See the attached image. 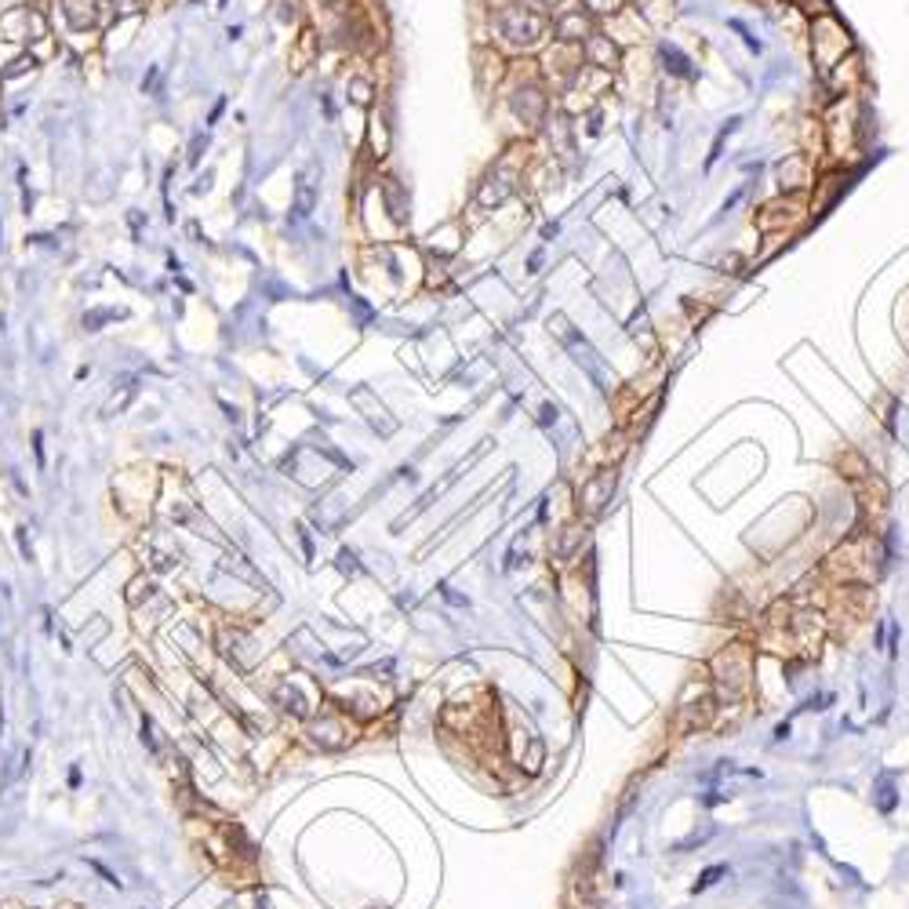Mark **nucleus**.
<instances>
[{"mask_svg": "<svg viewBox=\"0 0 909 909\" xmlns=\"http://www.w3.org/2000/svg\"><path fill=\"white\" fill-rule=\"evenodd\" d=\"M524 4H527V8H535L538 15H545V19H550V15H554V12L564 4V0H524Z\"/></svg>", "mask_w": 909, "mask_h": 909, "instance_id": "22", "label": "nucleus"}, {"mask_svg": "<svg viewBox=\"0 0 909 909\" xmlns=\"http://www.w3.org/2000/svg\"><path fill=\"white\" fill-rule=\"evenodd\" d=\"M633 12L644 19V26H659L673 15V0H648V4H633Z\"/></svg>", "mask_w": 909, "mask_h": 909, "instance_id": "17", "label": "nucleus"}, {"mask_svg": "<svg viewBox=\"0 0 909 909\" xmlns=\"http://www.w3.org/2000/svg\"><path fill=\"white\" fill-rule=\"evenodd\" d=\"M713 698L716 706H739L753 691V648L750 644H727L709 662Z\"/></svg>", "mask_w": 909, "mask_h": 909, "instance_id": "2", "label": "nucleus"}, {"mask_svg": "<svg viewBox=\"0 0 909 909\" xmlns=\"http://www.w3.org/2000/svg\"><path fill=\"white\" fill-rule=\"evenodd\" d=\"M273 698H277V706H281L284 713H292V716H306V713H310V702H306L292 684H281L277 691H273Z\"/></svg>", "mask_w": 909, "mask_h": 909, "instance_id": "16", "label": "nucleus"}, {"mask_svg": "<svg viewBox=\"0 0 909 909\" xmlns=\"http://www.w3.org/2000/svg\"><path fill=\"white\" fill-rule=\"evenodd\" d=\"M720 877H727V866H709V869H706V873L695 880V891H706V887H713Z\"/></svg>", "mask_w": 909, "mask_h": 909, "instance_id": "21", "label": "nucleus"}, {"mask_svg": "<svg viewBox=\"0 0 909 909\" xmlns=\"http://www.w3.org/2000/svg\"><path fill=\"white\" fill-rule=\"evenodd\" d=\"M506 103L513 110V117L527 128L542 124L550 117V95H545L542 84V69L535 62H517L509 69V87H506Z\"/></svg>", "mask_w": 909, "mask_h": 909, "instance_id": "3", "label": "nucleus"}, {"mask_svg": "<svg viewBox=\"0 0 909 909\" xmlns=\"http://www.w3.org/2000/svg\"><path fill=\"white\" fill-rule=\"evenodd\" d=\"M579 51H582V62L593 66V69H600V73H615L618 62H622V48H618L604 30H593V33L582 40Z\"/></svg>", "mask_w": 909, "mask_h": 909, "instance_id": "6", "label": "nucleus"}, {"mask_svg": "<svg viewBox=\"0 0 909 909\" xmlns=\"http://www.w3.org/2000/svg\"><path fill=\"white\" fill-rule=\"evenodd\" d=\"M618 48L622 44H636V40H644V33H648V26H644V19L641 15H636L629 4L618 12V15H611L608 19V30H604Z\"/></svg>", "mask_w": 909, "mask_h": 909, "instance_id": "10", "label": "nucleus"}, {"mask_svg": "<svg viewBox=\"0 0 909 909\" xmlns=\"http://www.w3.org/2000/svg\"><path fill=\"white\" fill-rule=\"evenodd\" d=\"M317 204V167H306L299 175V190H295V212L299 215H310Z\"/></svg>", "mask_w": 909, "mask_h": 909, "instance_id": "15", "label": "nucleus"}, {"mask_svg": "<svg viewBox=\"0 0 909 909\" xmlns=\"http://www.w3.org/2000/svg\"><path fill=\"white\" fill-rule=\"evenodd\" d=\"M310 735H313V742L317 746H324V750H335V746H346V727H342V720H331V716H324V720H317L313 727H310Z\"/></svg>", "mask_w": 909, "mask_h": 909, "instance_id": "14", "label": "nucleus"}, {"mask_svg": "<svg viewBox=\"0 0 909 909\" xmlns=\"http://www.w3.org/2000/svg\"><path fill=\"white\" fill-rule=\"evenodd\" d=\"M778 186L789 197H800L811 186V157L807 153H793V157H786L778 164Z\"/></svg>", "mask_w": 909, "mask_h": 909, "instance_id": "8", "label": "nucleus"}, {"mask_svg": "<svg viewBox=\"0 0 909 909\" xmlns=\"http://www.w3.org/2000/svg\"><path fill=\"white\" fill-rule=\"evenodd\" d=\"M579 4H582L593 19H611V15H618V12L626 8V0H579Z\"/></svg>", "mask_w": 909, "mask_h": 909, "instance_id": "19", "label": "nucleus"}, {"mask_svg": "<svg viewBox=\"0 0 909 909\" xmlns=\"http://www.w3.org/2000/svg\"><path fill=\"white\" fill-rule=\"evenodd\" d=\"M349 95H353V103H368V99H372V80L353 76V80H349Z\"/></svg>", "mask_w": 909, "mask_h": 909, "instance_id": "20", "label": "nucleus"}, {"mask_svg": "<svg viewBox=\"0 0 909 909\" xmlns=\"http://www.w3.org/2000/svg\"><path fill=\"white\" fill-rule=\"evenodd\" d=\"M851 55V37H848V30L826 12V15H818V22L811 26V58L818 62V69H823V76L841 62V58H848Z\"/></svg>", "mask_w": 909, "mask_h": 909, "instance_id": "5", "label": "nucleus"}, {"mask_svg": "<svg viewBox=\"0 0 909 909\" xmlns=\"http://www.w3.org/2000/svg\"><path fill=\"white\" fill-rule=\"evenodd\" d=\"M58 12L69 30L84 33V30H95L99 22V0H58Z\"/></svg>", "mask_w": 909, "mask_h": 909, "instance_id": "11", "label": "nucleus"}, {"mask_svg": "<svg viewBox=\"0 0 909 909\" xmlns=\"http://www.w3.org/2000/svg\"><path fill=\"white\" fill-rule=\"evenodd\" d=\"M826 572L837 582H851V586H869L880 575V550L869 535H855L848 538L841 550L826 561Z\"/></svg>", "mask_w": 909, "mask_h": 909, "instance_id": "4", "label": "nucleus"}, {"mask_svg": "<svg viewBox=\"0 0 909 909\" xmlns=\"http://www.w3.org/2000/svg\"><path fill=\"white\" fill-rule=\"evenodd\" d=\"M800 212H804L800 197H786V201H771V204H764V212L757 215V222H760V230H782V226L796 222V219H800Z\"/></svg>", "mask_w": 909, "mask_h": 909, "instance_id": "12", "label": "nucleus"}, {"mask_svg": "<svg viewBox=\"0 0 909 909\" xmlns=\"http://www.w3.org/2000/svg\"><path fill=\"white\" fill-rule=\"evenodd\" d=\"M379 194H382V208L390 212V219H393L397 226H408L411 212H408V194H404L400 182H397V178H382V182H379Z\"/></svg>", "mask_w": 909, "mask_h": 909, "instance_id": "13", "label": "nucleus"}, {"mask_svg": "<svg viewBox=\"0 0 909 909\" xmlns=\"http://www.w3.org/2000/svg\"><path fill=\"white\" fill-rule=\"evenodd\" d=\"M586 542V527H579V524H568L564 531H561V542H557V554L561 557H575V550Z\"/></svg>", "mask_w": 909, "mask_h": 909, "instance_id": "18", "label": "nucleus"}, {"mask_svg": "<svg viewBox=\"0 0 909 909\" xmlns=\"http://www.w3.org/2000/svg\"><path fill=\"white\" fill-rule=\"evenodd\" d=\"M713 713H716V698L713 695H706L702 702H680L677 706V732L680 735L706 732V727L713 724Z\"/></svg>", "mask_w": 909, "mask_h": 909, "instance_id": "7", "label": "nucleus"}, {"mask_svg": "<svg viewBox=\"0 0 909 909\" xmlns=\"http://www.w3.org/2000/svg\"><path fill=\"white\" fill-rule=\"evenodd\" d=\"M611 491H615V473H611V470L593 473V477L582 484V491H579V509H582V513H600V509L611 502Z\"/></svg>", "mask_w": 909, "mask_h": 909, "instance_id": "9", "label": "nucleus"}, {"mask_svg": "<svg viewBox=\"0 0 909 909\" xmlns=\"http://www.w3.org/2000/svg\"><path fill=\"white\" fill-rule=\"evenodd\" d=\"M491 26L502 37L506 51H535L550 37V19L527 8L524 0H491Z\"/></svg>", "mask_w": 909, "mask_h": 909, "instance_id": "1", "label": "nucleus"}]
</instances>
